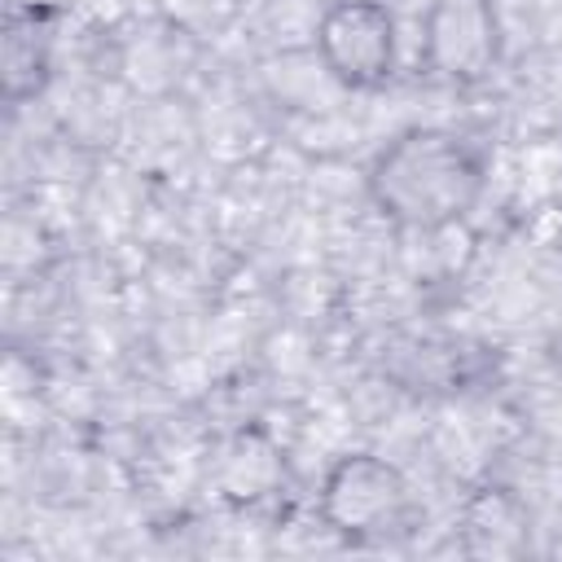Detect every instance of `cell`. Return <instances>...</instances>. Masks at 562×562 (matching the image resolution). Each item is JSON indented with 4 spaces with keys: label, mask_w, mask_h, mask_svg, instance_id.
<instances>
[{
    "label": "cell",
    "mask_w": 562,
    "mask_h": 562,
    "mask_svg": "<svg viewBox=\"0 0 562 562\" xmlns=\"http://www.w3.org/2000/svg\"><path fill=\"white\" fill-rule=\"evenodd\" d=\"M487 189V154L452 127H404L364 167L369 206L408 233H443L461 224Z\"/></svg>",
    "instance_id": "6da1fadb"
},
{
    "label": "cell",
    "mask_w": 562,
    "mask_h": 562,
    "mask_svg": "<svg viewBox=\"0 0 562 562\" xmlns=\"http://www.w3.org/2000/svg\"><path fill=\"white\" fill-rule=\"evenodd\" d=\"M241 457H246L241 443L224 457V492L233 501H259L277 479V457H272V448L250 452V461H241Z\"/></svg>",
    "instance_id": "5b68a950"
},
{
    "label": "cell",
    "mask_w": 562,
    "mask_h": 562,
    "mask_svg": "<svg viewBox=\"0 0 562 562\" xmlns=\"http://www.w3.org/2000/svg\"><path fill=\"white\" fill-rule=\"evenodd\" d=\"M316 57L351 92L382 88L395 75L400 26L382 0H329L316 18Z\"/></svg>",
    "instance_id": "3957f363"
},
{
    "label": "cell",
    "mask_w": 562,
    "mask_h": 562,
    "mask_svg": "<svg viewBox=\"0 0 562 562\" xmlns=\"http://www.w3.org/2000/svg\"><path fill=\"white\" fill-rule=\"evenodd\" d=\"M505 53L496 0H426L422 9V66L452 83H483Z\"/></svg>",
    "instance_id": "277c9868"
},
{
    "label": "cell",
    "mask_w": 562,
    "mask_h": 562,
    "mask_svg": "<svg viewBox=\"0 0 562 562\" xmlns=\"http://www.w3.org/2000/svg\"><path fill=\"white\" fill-rule=\"evenodd\" d=\"M321 518L351 544L382 540L408 522L413 492L395 461L378 452H347L321 479Z\"/></svg>",
    "instance_id": "7a4b0ae2"
}]
</instances>
